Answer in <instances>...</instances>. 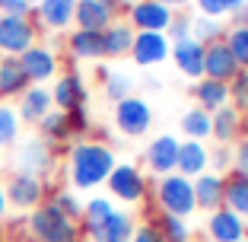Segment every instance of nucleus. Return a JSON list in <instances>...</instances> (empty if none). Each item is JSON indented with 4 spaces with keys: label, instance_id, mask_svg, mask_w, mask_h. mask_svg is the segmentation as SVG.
Instances as JSON below:
<instances>
[{
    "label": "nucleus",
    "instance_id": "nucleus-1",
    "mask_svg": "<svg viewBox=\"0 0 248 242\" xmlns=\"http://www.w3.org/2000/svg\"><path fill=\"white\" fill-rule=\"evenodd\" d=\"M115 150L108 144H99V140H80V144H73L70 147V182L73 188L80 191H93L99 185L108 182L111 169H115Z\"/></svg>",
    "mask_w": 248,
    "mask_h": 242
},
{
    "label": "nucleus",
    "instance_id": "nucleus-2",
    "mask_svg": "<svg viewBox=\"0 0 248 242\" xmlns=\"http://www.w3.org/2000/svg\"><path fill=\"white\" fill-rule=\"evenodd\" d=\"M29 229L35 236V242H80L83 229L77 220L64 217L58 207L48 201V204H38L29 217Z\"/></svg>",
    "mask_w": 248,
    "mask_h": 242
},
{
    "label": "nucleus",
    "instance_id": "nucleus-3",
    "mask_svg": "<svg viewBox=\"0 0 248 242\" xmlns=\"http://www.w3.org/2000/svg\"><path fill=\"white\" fill-rule=\"evenodd\" d=\"M156 204L162 213H172V217H182L188 220L191 213H197V201H194V185L191 178L178 176V172H169L156 182Z\"/></svg>",
    "mask_w": 248,
    "mask_h": 242
},
{
    "label": "nucleus",
    "instance_id": "nucleus-4",
    "mask_svg": "<svg viewBox=\"0 0 248 242\" xmlns=\"http://www.w3.org/2000/svg\"><path fill=\"white\" fill-rule=\"evenodd\" d=\"M105 185H108L111 198L121 201V204H143L146 194H150V178H146V172L131 160L115 162V169H111V176H108Z\"/></svg>",
    "mask_w": 248,
    "mask_h": 242
},
{
    "label": "nucleus",
    "instance_id": "nucleus-5",
    "mask_svg": "<svg viewBox=\"0 0 248 242\" xmlns=\"http://www.w3.org/2000/svg\"><path fill=\"white\" fill-rule=\"evenodd\" d=\"M153 105L140 99V96H127L121 102H115V128L124 137H146L153 128Z\"/></svg>",
    "mask_w": 248,
    "mask_h": 242
},
{
    "label": "nucleus",
    "instance_id": "nucleus-6",
    "mask_svg": "<svg viewBox=\"0 0 248 242\" xmlns=\"http://www.w3.org/2000/svg\"><path fill=\"white\" fill-rule=\"evenodd\" d=\"M178 144H182V137H175V134H156L150 144H146L143 150V162L146 169L153 172L156 178L169 176V172H175V162H178Z\"/></svg>",
    "mask_w": 248,
    "mask_h": 242
},
{
    "label": "nucleus",
    "instance_id": "nucleus-7",
    "mask_svg": "<svg viewBox=\"0 0 248 242\" xmlns=\"http://www.w3.org/2000/svg\"><path fill=\"white\" fill-rule=\"evenodd\" d=\"M32 45H35V26L29 22V16H0V51L19 58Z\"/></svg>",
    "mask_w": 248,
    "mask_h": 242
},
{
    "label": "nucleus",
    "instance_id": "nucleus-8",
    "mask_svg": "<svg viewBox=\"0 0 248 242\" xmlns=\"http://www.w3.org/2000/svg\"><path fill=\"white\" fill-rule=\"evenodd\" d=\"M172 16L175 13L169 7H162L159 0H140V3L124 10V19L131 22L134 32H166Z\"/></svg>",
    "mask_w": 248,
    "mask_h": 242
},
{
    "label": "nucleus",
    "instance_id": "nucleus-9",
    "mask_svg": "<svg viewBox=\"0 0 248 242\" xmlns=\"http://www.w3.org/2000/svg\"><path fill=\"white\" fill-rule=\"evenodd\" d=\"M169 51H172V42L166 38V32H137L127 58L137 67H156L169 58Z\"/></svg>",
    "mask_w": 248,
    "mask_h": 242
},
{
    "label": "nucleus",
    "instance_id": "nucleus-10",
    "mask_svg": "<svg viewBox=\"0 0 248 242\" xmlns=\"http://www.w3.org/2000/svg\"><path fill=\"white\" fill-rule=\"evenodd\" d=\"M207 239L210 242H242L248 239V223L229 207H217L207 213Z\"/></svg>",
    "mask_w": 248,
    "mask_h": 242
},
{
    "label": "nucleus",
    "instance_id": "nucleus-11",
    "mask_svg": "<svg viewBox=\"0 0 248 242\" xmlns=\"http://www.w3.org/2000/svg\"><path fill=\"white\" fill-rule=\"evenodd\" d=\"M172 64L182 77H188L191 83H197L204 77V45L197 38H182V42H172V51H169Z\"/></svg>",
    "mask_w": 248,
    "mask_h": 242
},
{
    "label": "nucleus",
    "instance_id": "nucleus-12",
    "mask_svg": "<svg viewBox=\"0 0 248 242\" xmlns=\"http://www.w3.org/2000/svg\"><path fill=\"white\" fill-rule=\"evenodd\" d=\"M19 67H22V74H26V80L35 83V86H42L45 80H51V77L58 74V58H54L51 48L32 45L29 51L19 54Z\"/></svg>",
    "mask_w": 248,
    "mask_h": 242
},
{
    "label": "nucleus",
    "instance_id": "nucleus-13",
    "mask_svg": "<svg viewBox=\"0 0 248 242\" xmlns=\"http://www.w3.org/2000/svg\"><path fill=\"white\" fill-rule=\"evenodd\" d=\"M175 172L185 178L194 182L197 176L210 172V147L204 140H182L178 144V162H175Z\"/></svg>",
    "mask_w": 248,
    "mask_h": 242
},
{
    "label": "nucleus",
    "instance_id": "nucleus-14",
    "mask_svg": "<svg viewBox=\"0 0 248 242\" xmlns=\"http://www.w3.org/2000/svg\"><path fill=\"white\" fill-rule=\"evenodd\" d=\"M235 74H239V64H235V58L229 54V48H226L223 38L213 42V45H204V77L207 80L229 83Z\"/></svg>",
    "mask_w": 248,
    "mask_h": 242
},
{
    "label": "nucleus",
    "instance_id": "nucleus-15",
    "mask_svg": "<svg viewBox=\"0 0 248 242\" xmlns=\"http://www.w3.org/2000/svg\"><path fill=\"white\" fill-rule=\"evenodd\" d=\"M86 99H89V89H86V83H83L80 74H64V77H58V83H54V89H51L54 109H61V112L86 109Z\"/></svg>",
    "mask_w": 248,
    "mask_h": 242
},
{
    "label": "nucleus",
    "instance_id": "nucleus-16",
    "mask_svg": "<svg viewBox=\"0 0 248 242\" xmlns=\"http://www.w3.org/2000/svg\"><path fill=\"white\" fill-rule=\"evenodd\" d=\"M134 226H137L134 213L118 210V207H115V210H111L108 217H105V220L89 233V242H131Z\"/></svg>",
    "mask_w": 248,
    "mask_h": 242
},
{
    "label": "nucleus",
    "instance_id": "nucleus-17",
    "mask_svg": "<svg viewBox=\"0 0 248 242\" xmlns=\"http://www.w3.org/2000/svg\"><path fill=\"white\" fill-rule=\"evenodd\" d=\"M73 22H77V29L105 32L115 22V16H111V10L105 7L102 0H77L73 3Z\"/></svg>",
    "mask_w": 248,
    "mask_h": 242
},
{
    "label": "nucleus",
    "instance_id": "nucleus-18",
    "mask_svg": "<svg viewBox=\"0 0 248 242\" xmlns=\"http://www.w3.org/2000/svg\"><path fill=\"white\" fill-rule=\"evenodd\" d=\"M16 166H19V176H42L51 169V147L48 140H26L19 147V156H16Z\"/></svg>",
    "mask_w": 248,
    "mask_h": 242
},
{
    "label": "nucleus",
    "instance_id": "nucleus-19",
    "mask_svg": "<svg viewBox=\"0 0 248 242\" xmlns=\"http://www.w3.org/2000/svg\"><path fill=\"white\" fill-rule=\"evenodd\" d=\"M191 185H194V201H197V210L213 213L217 207H223L226 176H217V172H204V176H197Z\"/></svg>",
    "mask_w": 248,
    "mask_h": 242
},
{
    "label": "nucleus",
    "instance_id": "nucleus-20",
    "mask_svg": "<svg viewBox=\"0 0 248 242\" xmlns=\"http://www.w3.org/2000/svg\"><path fill=\"white\" fill-rule=\"evenodd\" d=\"M242 137V112H235L232 105H223L210 115V140L232 147Z\"/></svg>",
    "mask_w": 248,
    "mask_h": 242
},
{
    "label": "nucleus",
    "instance_id": "nucleus-21",
    "mask_svg": "<svg viewBox=\"0 0 248 242\" xmlns=\"http://www.w3.org/2000/svg\"><path fill=\"white\" fill-rule=\"evenodd\" d=\"M134 35H137V32L131 29V22L124 19H115L108 26V29L102 32V48H105V58H127V54H131V45H134Z\"/></svg>",
    "mask_w": 248,
    "mask_h": 242
},
{
    "label": "nucleus",
    "instance_id": "nucleus-22",
    "mask_svg": "<svg viewBox=\"0 0 248 242\" xmlns=\"http://www.w3.org/2000/svg\"><path fill=\"white\" fill-rule=\"evenodd\" d=\"M191 93H194V99H197V109L210 112V115L217 109H223V105H229V86L226 83H217V80L201 77V80L191 86Z\"/></svg>",
    "mask_w": 248,
    "mask_h": 242
},
{
    "label": "nucleus",
    "instance_id": "nucleus-23",
    "mask_svg": "<svg viewBox=\"0 0 248 242\" xmlns=\"http://www.w3.org/2000/svg\"><path fill=\"white\" fill-rule=\"evenodd\" d=\"M42 178L35 176H19L16 172V178L10 182L7 188V201H13L16 207H38L42 204Z\"/></svg>",
    "mask_w": 248,
    "mask_h": 242
},
{
    "label": "nucleus",
    "instance_id": "nucleus-24",
    "mask_svg": "<svg viewBox=\"0 0 248 242\" xmlns=\"http://www.w3.org/2000/svg\"><path fill=\"white\" fill-rule=\"evenodd\" d=\"M51 89H45V86H29L26 93H22L19 99V112L16 115L26 118V121H42L48 112H51Z\"/></svg>",
    "mask_w": 248,
    "mask_h": 242
},
{
    "label": "nucleus",
    "instance_id": "nucleus-25",
    "mask_svg": "<svg viewBox=\"0 0 248 242\" xmlns=\"http://www.w3.org/2000/svg\"><path fill=\"white\" fill-rule=\"evenodd\" d=\"M70 54L80 61H99L105 58V48H102V32H86V29H73L70 38Z\"/></svg>",
    "mask_w": 248,
    "mask_h": 242
},
{
    "label": "nucleus",
    "instance_id": "nucleus-26",
    "mask_svg": "<svg viewBox=\"0 0 248 242\" xmlns=\"http://www.w3.org/2000/svg\"><path fill=\"white\" fill-rule=\"evenodd\" d=\"M73 3L77 0H42L38 3V19L48 29H67L73 22Z\"/></svg>",
    "mask_w": 248,
    "mask_h": 242
},
{
    "label": "nucleus",
    "instance_id": "nucleus-27",
    "mask_svg": "<svg viewBox=\"0 0 248 242\" xmlns=\"http://www.w3.org/2000/svg\"><path fill=\"white\" fill-rule=\"evenodd\" d=\"M223 207H229L232 213H239L248 223V178L229 172L226 176V191H223Z\"/></svg>",
    "mask_w": 248,
    "mask_h": 242
},
{
    "label": "nucleus",
    "instance_id": "nucleus-28",
    "mask_svg": "<svg viewBox=\"0 0 248 242\" xmlns=\"http://www.w3.org/2000/svg\"><path fill=\"white\" fill-rule=\"evenodd\" d=\"M29 89V80L22 74L19 58H3L0 61V93L3 96H22Z\"/></svg>",
    "mask_w": 248,
    "mask_h": 242
},
{
    "label": "nucleus",
    "instance_id": "nucleus-29",
    "mask_svg": "<svg viewBox=\"0 0 248 242\" xmlns=\"http://www.w3.org/2000/svg\"><path fill=\"white\" fill-rule=\"evenodd\" d=\"M178 128H182L185 140H210V112H204V109L194 105V109L182 112Z\"/></svg>",
    "mask_w": 248,
    "mask_h": 242
},
{
    "label": "nucleus",
    "instance_id": "nucleus-30",
    "mask_svg": "<svg viewBox=\"0 0 248 242\" xmlns=\"http://www.w3.org/2000/svg\"><path fill=\"white\" fill-rule=\"evenodd\" d=\"M156 229L162 233V239L166 242H194V229H191L188 220H182V217H172V213H156L153 217Z\"/></svg>",
    "mask_w": 248,
    "mask_h": 242
},
{
    "label": "nucleus",
    "instance_id": "nucleus-31",
    "mask_svg": "<svg viewBox=\"0 0 248 242\" xmlns=\"http://www.w3.org/2000/svg\"><path fill=\"white\" fill-rule=\"evenodd\" d=\"M115 210V201L111 198H105V194H99V198H89L86 204H83V217H80V229H83V236H89L99 223L108 217V213Z\"/></svg>",
    "mask_w": 248,
    "mask_h": 242
},
{
    "label": "nucleus",
    "instance_id": "nucleus-32",
    "mask_svg": "<svg viewBox=\"0 0 248 242\" xmlns=\"http://www.w3.org/2000/svg\"><path fill=\"white\" fill-rule=\"evenodd\" d=\"M223 42H226L229 54L235 58V64H239V70H248V26H229L226 32H223Z\"/></svg>",
    "mask_w": 248,
    "mask_h": 242
},
{
    "label": "nucleus",
    "instance_id": "nucleus-33",
    "mask_svg": "<svg viewBox=\"0 0 248 242\" xmlns=\"http://www.w3.org/2000/svg\"><path fill=\"white\" fill-rule=\"evenodd\" d=\"M223 32H226L223 19H210V16H197V13H194V19H191V38H197L201 45L219 42Z\"/></svg>",
    "mask_w": 248,
    "mask_h": 242
},
{
    "label": "nucleus",
    "instance_id": "nucleus-34",
    "mask_svg": "<svg viewBox=\"0 0 248 242\" xmlns=\"http://www.w3.org/2000/svg\"><path fill=\"white\" fill-rule=\"evenodd\" d=\"M38 125H42V134L48 140H67L73 134L70 131V118H67V112H61V109H51Z\"/></svg>",
    "mask_w": 248,
    "mask_h": 242
},
{
    "label": "nucleus",
    "instance_id": "nucleus-35",
    "mask_svg": "<svg viewBox=\"0 0 248 242\" xmlns=\"http://www.w3.org/2000/svg\"><path fill=\"white\" fill-rule=\"evenodd\" d=\"M197 7V16H210V19H223V16H232L235 10L245 3V0H191Z\"/></svg>",
    "mask_w": 248,
    "mask_h": 242
},
{
    "label": "nucleus",
    "instance_id": "nucleus-36",
    "mask_svg": "<svg viewBox=\"0 0 248 242\" xmlns=\"http://www.w3.org/2000/svg\"><path fill=\"white\" fill-rule=\"evenodd\" d=\"M226 86H229V105L245 115L248 112V70H239Z\"/></svg>",
    "mask_w": 248,
    "mask_h": 242
},
{
    "label": "nucleus",
    "instance_id": "nucleus-37",
    "mask_svg": "<svg viewBox=\"0 0 248 242\" xmlns=\"http://www.w3.org/2000/svg\"><path fill=\"white\" fill-rule=\"evenodd\" d=\"M131 89H134L131 77L121 74V70H111V74L105 77V96H108L111 102H121V99H127V96H131Z\"/></svg>",
    "mask_w": 248,
    "mask_h": 242
},
{
    "label": "nucleus",
    "instance_id": "nucleus-38",
    "mask_svg": "<svg viewBox=\"0 0 248 242\" xmlns=\"http://www.w3.org/2000/svg\"><path fill=\"white\" fill-rule=\"evenodd\" d=\"M16 134H19V115L10 105H0V147L13 144Z\"/></svg>",
    "mask_w": 248,
    "mask_h": 242
},
{
    "label": "nucleus",
    "instance_id": "nucleus-39",
    "mask_svg": "<svg viewBox=\"0 0 248 242\" xmlns=\"http://www.w3.org/2000/svg\"><path fill=\"white\" fill-rule=\"evenodd\" d=\"M51 204L58 207V210L64 213V217H70V220L80 223V217H83V201L77 198L73 191H58V194L51 198Z\"/></svg>",
    "mask_w": 248,
    "mask_h": 242
},
{
    "label": "nucleus",
    "instance_id": "nucleus-40",
    "mask_svg": "<svg viewBox=\"0 0 248 242\" xmlns=\"http://www.w3.org/2000/svg\"><path fill=\"white\" fill-rule=\"evenodd\" d=\"M229 169H232V147H226V144H213L210 147V172L229 176Z\"/></svg>",
    "mask_w": 248,
    "mask_h": 242
},
{
    "label": "nucleus",
    "instance_id": "nucleus-41",
    "mask_svg": "<svg viewBox=\"0 0 248 242\" xmlns=\"http://www.w3.org/2000/svg\"><path fill=\"white\" fill-rule=\"evenodd\" d=\"M191 19H194V13H175V16H172V22H169V29H166L169 42L191 38Z\"/></svg>",
    "mask_w": 248,
    "mask_h": 242
},
{
    "label": "nucleus",
    "instance_id": "nucleus-42",
    "mask_svg": "<svg viewBox=\"0 0 248 242\" xmlns=\"http://www.w3.org/2000/svg\"><path fill=\"white\" fill-rule=\"evenodd\" d=\"M229 172L248 178V140H235L232 144V169Z\"/></svg>",
    "mask_w": 248,
    "mask_h": 242
},
{
    "label": "nucleus",
    "instance_id": "nucleus-43",
    "mask_svg": "<svg viewBox=\"0 0 248 242\" xmlns=\"http://www.w3.org/2000/svg\"><path fill=\"white\" fill-rule=\"evenodd\" d=\"M131 242H166V239H162V233L156 229L153 220H143V223H137V226H134Z\"/></svg>",
    "mask_w": 248,
    "mask_h": 242
},
{
    "label": "nucleus",
    "instance_id": "nucleus-44",
    "mask_svg": "<svg viewBox=\"0 0 248 242\" xmlns=\"http://www.w3.org/2000/svg\"><path fill=\"white\" fill-rule=\"evenodd\" d=\"M67 118H70V131H73V134H83V131L89 128L86 109H73V112H67Z\"/></svg>",
    "mask_w": 248,
    "mask_h": 242
},
{
    "label": "nucleus",
    "instance_id": "nucleus-45",
    "mask_svg": "<svg viewBox=\"0 0 248 242\" xmlns=\"http://www.w3.org/2000/svg\"><path fill=\"white\" fill-rule=\"evenodd\" d=\"M0 13L3 16H29V3H22V0H0Z\"/></svg>",
    "mask_w": 248,
    "mask_h": 242
},
{
    "label": "nucleus",
    "instance_id": "nucleus-46",
    "mask_svg": "<svg viewBox=\"0 0 248 242\" xmlns=\"http://www.w3.org/2000/svg\"><path fill=\"white\" fill-rule=\"evenodd\" d=\"M162 7H169L172 13H185V10L191 7V0H159Z\"/></svg>",
    "mask_w": 248,
    "mask_h": 242
},
{
    "label": "nucleus",
    "instance_id": "nucleus-47",
    "mask_svg": "<svg viewBox=\"0 0 248 242\" xmlns=\"http://www.w3.org/2000/svg\"><path fill=\"white\" fill-rule=\"evenodd\" d=\"M232 19H235V26H248V0H245V3H242V7L232 13Z\"/></svg>",
    "mask_w": 248,
    "mask_h": 242
},
{
    "label": "nucleus",
    "instance_id": "nucleus-48",
    "mask_svg": "<svg viewBox=\"0 0 248 242\" xmlns=\"http://www.w3.org/2000/svg\"><path fill=\"white\" fill-rule=\"evenodd\" d=\"M3 210H7V188L0 185V217H3Z\"/></svg>",
    "mask_w": 248,
    "mask_h": 242
},
{
    "label": "nucleus",
    "instance_id": "nucleus-49",
    "mask_svg": "<svg viewBox=\"0 0 248 242\" xmlns=\"http://www.w3.org/2000/svg\"><path fill=\"white\" fill-rule=\"evenodd\" d=\"M242 140H248V112L242 115Z\"/></svg>",
    "mask_w": 248,
    "mask_h": 242
},
{
    "label": "nucleus",
    "instance_id": "nucleus-50",
    "mask_svg": "<svg viewBox=\"0 0 248 242\" xmlns=\"http://www.w3.org/2000/svg\"><path fill=\"white\" fill-rule=\"evenodd\" d=\"M118 3H121L124 10H127V7H134V3H140V0H118Z\"/></svg>",
    "mask_w": 248,
    "mask_h": 242
},
{
    "label": "nucleus",
    "instance_id": "nucleus-51",
    "mask_svg": "<svg viewBox=\"0 0 248 242\" xmlns=\"http://www.w3.org/2000/svg\"><path fill=\"white\" fill-rule=\"evenodd\" d=\"M22 3H29V7H32V3H42V0H22Z\"/></svg>",
    "mask_w": 248,
    "mask_h": 242
},
{
    "label": "nucleus",
    "instance_id": "nucleus-52",
    "mask_svg": "<svg viewBox=\"0 0 248 242\" xmlns=\"http://www.w3.org/2000/svg\"><path fill=\"white\" fill-rule=\"evenodd\" d=\"M242 242H248V239H242Z\"/></svg>",
    "mask_w": 248,
    "mask_h": 242
}]
</instances>
